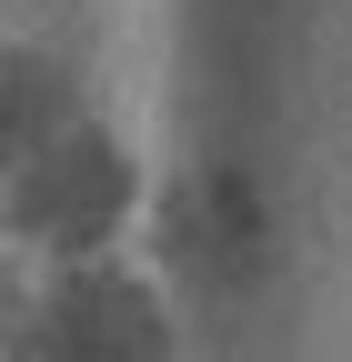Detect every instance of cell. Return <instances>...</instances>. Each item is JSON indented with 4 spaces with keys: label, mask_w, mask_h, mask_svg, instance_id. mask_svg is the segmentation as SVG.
<instances>
[{
    "label": "cell",
    "mask_w": 352,
    "mask_h": 362,
    "mask_svg": "<svg viewBox=\"0 0 352 362\" xmlns=\"http://www.w3.org/2000/svg\"><path fill=\"white\" fill-rule=\"evenodd\" d=\"M61 352H71V362H151L161 332H151V312L131 302V292H71V312H61Z\"/></svg>",
    "instance_id": "1"
}]
</instances>
